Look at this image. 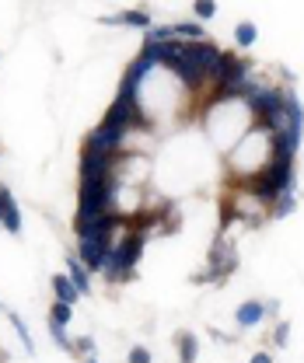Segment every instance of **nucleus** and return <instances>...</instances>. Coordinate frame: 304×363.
Segmentation results:
<instances>
[{
  "instance_id": "obj_1",
  "label": "nucleus",
  "mask_w": 304,
  "mask_h": 363,
  "mask_svg": "<svg viewBox=\"0 0 304 363\" xmlns=\"http://www.w3.org/2000/svg\"><path fill=\"white\" fill-rule=\"evenodd\" d=\"M116 224H119V217L116 213H105L94 224H87L85 230H77V259L87 266V272H102L105 255L112 248V227Z\"/></svg>"
},
{
  "instance_id": "obj_2",
  "label": "nucleus",
  "mask_w": 304,
  "mask_h": 363,
  "mask_svg": "<svg viewBox=\"0 0 304 363\" xmlns=\"http://www.w3.org/2000/svg\"><path fill=\"white\" fill-rule=\"evenodd\" d=\"M143 245H147V234H143V230H130L126 238L112 241V248H109V255H105V266H102L105 279H109V283L130 279L133 269H136V262H140Z\"/></svg>"
},
{
  "instance_id": "obj_3",
  "label": "nucleus",
  "mask_w": 304,
  "mask_h": 363,
  "mask_svg": "<svg viewBox=\"0 0 304 363\" xmlns=\"http://www.w3.org/2000/svg\"><path fill=\"white\" fill-rule=\"evenodd\" d=\"M112 164H116V154L105 150V147H94L87 143L81 147V179H109L112 175Z\"/></svg>"
},
{
  "instance_id": "obj_4",
  "label": "nucleus",
  "mask_w": 304,
  "mask_h": 363,
  "mask_svg": "<svg viewBox=\"0 0 304 363\" xmlns=\"http://www.w3.org/2000/svg\"><path fill=\"white\" fill-rule=\"evenodd\" d=\"M0 227H4L7 234H21V206H18V199L11 196L7 185H0Z\"/></svg>"
},
{
  "instance_id": "obj_5",
  "label": "nucleus",
  "mask_w": 304,
  "mask_h": 363,
  "mask_svg": "<svg viewBox=\"0 0 304 363\" xmlns=\"http://www.w3.org/2000/svg\"><path fill=\"white\" fill-rule=\"evenodd\" d=\"M98 25H123V28H143L147 32L154 21H151L147 11H123V14H102Z\"/></svg>"
},
{
  "instance_id": "obj_6",
  "label": "nucleus",
  "mask_w": 304,
  "mask_h": 363,
  "mask_svg": "<svg viewBox=\"0 0 304 363\" xmlns=\"http://www.w3.org/2000/svg\"><path fill=\"white\" fill-rule=\"evenodd\" d=\"M262 318H266V308H262V301H241L238 304V311H234V325L245 332V328H256V325H262Z\"/></svg>"
},
{
  "instance_id": "obj_7",
  "label": "nucleus",
  "mask_w": 304,
  "mask_h": 363,
  "mask_svg": "<svg viewBox=\"0 0 304 363\" xmlns=\"http://www.w3.org/2000/svg\"><path fill=\"white\" fill-rule=\"evenodd\" d=\"M53 294H56V301H60V304H70V308L81 301V290L70 283V276H67V272H56V276H53Z\"/></svg>"
},
{
  "instance_id": "obj_8",
  "label": "nucleus",
  "mask_w": 304,
  "mask_h": 363,
  "mask_svg": "<svg viewBox=\"0 0 304 363\" xmlns=\"http://www.w3.org/2000/svg\"><path fill=\"white\" fill-rule=\"evenodd\" d=\"M67 276H70V283L81 290V297L91 294V272H87V266L77 259V255H67Z\"/></svg>"
},
{
  "instance_id": "obj_9",
  "label": "nucleus",
  "mask_w": 304,
  "mask_h": 363,
  "mask_svg": "<svg viewBox=\"0 0 304 363\" xmlns=\"http://www.w3.org/2000/svg\"><path fill=\"white\" fill-rule=\"evenodd\" d=\"M172 35L185 39V43H200V39H207V28H203V21H178L172 25Z\"/></svg>"
},
{
  "instance_id": "obj_10",
  "label": "nucleus",
  "mask_w": 304,
  "mask_h": 363,
  "mask_svg": "<svg viewBox=\"0 0 304 363\" xmlns=\"http://www.w3.org/2000/svg\"><path fill=\"white\" fill-rule=\"evenodd\" d=\"M196 357H200V342H196V335H192V332H178V360L196 363Z\"/></svg>"
},
{
  "instance_id": "obj_11",
  "label": "nucleus",
  "mask_w": 304,
  "mask_h": 363,
  "mask_svg": "<svg viewBox=\"0 0 304 363\" xmlns=\"http://www.w3.org/2000/svg\"><path fill=\"white\" fill-rule=\"evenodd\" d=\"M234 43H238V49H252L259 43V28L252 21H238L234 25Z\"/></svg>"
},
{
  "instance_id": "obj_12",
  "label": "nucleus",
  "mask_w": 304,
  "mask_h": 363,
  "mask_svg": "<svg viewBox=\"0 0 304 363\" xmlns=\"http://www.w3.org/2000/svg\"><path fill=\"white\" fill-rule=\"evenodd\" d=\"M294 210H298V192H283V196H280V199L273 203V217H276V220L291 217Z\"/></svg>"
},
{
  "instance_id": "obj_13",
  "label": "nucleus",
  "mask_w": 304,
  "mask_h": 363,
  "mask_svg": "<svg viewBox=\"0 0 304 363\" xmlns=\"http://www.w3.org/2000/svg\"><path fill=\"white\" fill-rule=\"evenodd\" d=\"M11 328L18 332V339H21V346L28 350V357H36V339L28 335V328H25V321H21V318H18V315H11Z\"/></svg>"
},
{
  "instance_id": "obj_14",
  "label": "nucleus",
  "mask_w": 304,
  "mask_h": 363,
  "mask_svg": "<svg viewBox=\"0 0 304 363\" xmlns=\"http://www.w3.org/2000/svg\"><path fill=\"white\" fill-rule=\"evenodd\" d=\"M70 318H74V308H70V304H60V301H56V304L49 308V325H63V328H67Z\"/></svg>"
},
{
  "instance_id": "obj_15",
  "label": "nucleus",
  "mask_w": 304,
  "mask_h": 363,
  "mask_svg": "<svg viewBox=\"0 0 304 363\" xmlns=\"http://www.w3.org/2000/svg\"><path fill=\"white\" fill-rule=\"evenodd\" d=\"M192 14L196 21H210L217 14V0H192Z\"/></svg>"
},
{
  "instance_id": "obj_16",
  "label": "nucleus",
  "mask_w": 304,
  "mask_h": 363,
  "mask_svg": "<svg viewBox=\"0 0 304 363\" xmlns=\"http://www.w3.org/2000/svg\"><path fill=\"white\" fill-rule=\"evenodd\" d=\"M168 39H175L172 25H151L147 35H143V43H168Z\"/></svg>"
},
{
  "instance_id": "obj_17",
  "label": "nucleus",
  "mask_w": 304,
  "mask_h": 363,
  "mask_svg": "<svg viewBox=\"0 0 304 363\" xmlns=\"http://www.w3.org/2000/svg\"><path fill=\"white\" fill-rule=\"evenodd\" d=\"M49 335H53V342H56L60 350H74V339L67 335V328H63V325H49Z\"/></svg>"
},
{
  "instance_id": "obj_18",
  "label": "nucleus",
  "mask_w": 304,
  "mask_h": 363,
  "mask_svg": "<svg viewBox=\"0 0 304 363\" xmlns=\"http://www.w3.org/2000/svg\"><path fill=\"white\" fill-rule=\"evenodd\" d=\"M287 339H291V321H280V325L273 328V342L283 350V346H287Z\"/></svg>"
},
{
  "instance_id": "obj_19",
  "label": "nucleus",
  "mask_w": 304,
  "mask_h": 363,
  "mask_svg": "<svg viewBox=\"0 0 304 363\" xmlns=\"http://www.w3.org/2000/svg\"><path fill=\"white\" fill-rule=\"evenodd\" d=\"M74 353L94 357V339H91V335H81V339H74Z\"/></svg>"
},
{
  "instance_id": "obj_20",
  "label": "nucleus",
  "mask_w": 304,
  "mask_h": 363,
  "mask_svg": "<svg viewBox=\"0 0 304 363\" xmlns=\"http://www.w3.org/2000/svg\"><path fill=\"white\" fill-rule=\"evenodd\" d=\"M126 363H151V350H147V346H133Z\"/></svg>"
},
{
  "instance_id": "obj_21",
  "label": "nucleus",
  "mask_w": 304,
  "mask_h": 363,
  "mask_svg": "<svg viewBox=\"0 0 304 363\" xmlns=\"http://www.w3.org/2000/svg\"><path fill=\"white\" fill-rule=\"evenodd\" d=\"M262 308H266V315H276L280 311V301H262Z\"/></svg>"
},
{
  "instance_id": "obj_22",
  "label": "nucleus",
  "mask_w": 304,
  "mask_h": 363,
  "mask_svg": "<svg viewBox=\"0 0 304 363\" xmlns=\"http://www.w3.org/2000/svg\"><path fill=\"white\" fill-rule=\"evenodd\" d=\"M249 363H273V357H269V353H252V360Z\"/></svg>"
},
{
  "instance_id": "obj_23",
  "label": "nucleus",
  "mask_w": 304,
  "mask_h": 363,
  "mask_svg": "<svg viewBox=\"0 0 304 363\" xmlns=\"http://www.w3.org/2000/svg\"><path fill=\"white\" fill-rule=\"evenodd\" d=\"M85 363H98V360H94V357H85Z\"/></svg>"
}]
</instances>
